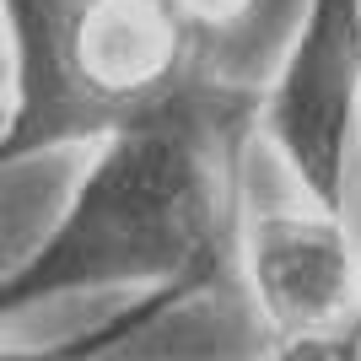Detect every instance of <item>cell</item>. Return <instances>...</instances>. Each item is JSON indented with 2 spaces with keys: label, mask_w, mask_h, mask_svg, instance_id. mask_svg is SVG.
<instances>
[{
  "label": "cell",
  "mask_w": 361,
  "mask_h": 361,
  "mask_svg": "<svg viewBox=\"0 0 361 361\" xmlns=\"http://www.w3.org/2000/svg\"><path fill=\"white\" fill-rule=\"evenodd\" d=\"M6 11L16 92L0 124V167L103 140L211 60L167 0H6Z\"/></svg>",
  "instance_id": "7a4b0ae2"
},
{
  "label": "cell",
  "mask_w": 361,
  "mask_h": 361,
  "mask_svg": "<svg viewBox=\"0 0 361 361\" xmlns=\"http://www.w3.org/2000/svg\"><path fill=\"white\" fill-rule=\"evenodd\" d=\"M167 6L200 44H221V38H238L254 22L264 0H167Z\"/></svg>",
  "instance_id": "5b68a950"
},
{
  "label": "cell",
  "mask_w": 361,
  "mask_h": 361,
  "mask_svg": "<svg viewBox=\"0 0 361 361\" xmlns=\"http://www.w3.org/2000/svg\"><path fill=\"white\" fill-rule=\"evenodd\" d=\"M254 135L259 87L205 60L167 103L92 140L65 211L0 275V329L60 297H135L124 318L65 345L97 356L167 307L232 286Z\"/></svg>",
  "instance_id": "6da1fadb"
},
{
  "label": "cell",
  "mask_w": 361,
  "mask_h": 361,
  "mask_svg": "<svg viewBox=\"0 0 361 361\" xmlns=\"http://www.w3.org/2000/svg\"><path fill=\"white\" fill-rule=\"evenodd\" d=\"M259 135L302 200L361 226V0H302L259 87Z\"/></svg>",
  "instance_id": "3957f363"
},
{
  "label": "cell",
  "mask_w": 361,
  "mask_h": 361,
  "mask_svg": "<svg viewBox=\"0 0 361 361\" xmlns=\"http://www.w3.org/2000/svg\"><path fill=\"white\" fill-rule=\"evenodd\" d=\"M11 92H16V38H11V11L0 0V124L11 114Z\"/></svg>",
  "instance_id": "8992f818"
},
{
  "label": "cell",
  "mask_w": 361,
  "mask_h": 361,
  "mask_svg": "<svg viewBox=\"0 0 361 361\" xmlns=\"http://www.w3.org/2000/svg\"><path fill=\"white\" fill-rule=\"evenodd\" d=\"M238 286L275 356H361V226L302 205H248Z\"/></svg>",
  "instance_id": "277c9868"
}]
</instances>
